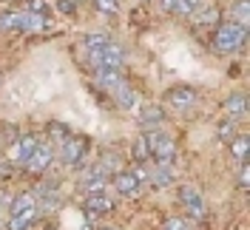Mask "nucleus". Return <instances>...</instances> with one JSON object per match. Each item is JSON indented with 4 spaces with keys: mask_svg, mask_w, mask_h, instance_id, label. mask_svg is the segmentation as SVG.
I'll return each instance as SVG.
<instances>
[{
    "mask_svg": "<svg viewBox=\"0 0 250 230\" xmlns=\"http://www.w3.org/2000/svg\"><path fill=\"white\" fill-rule=\"evenodd\" d=\"M245 40H248V29L233 23V20H228V23H219L216 26L213 48L222 51V54H233V51H239V48L245 46Z\"/></svg>",
    "mask_w": 250,
    "mask_h": 230,
    "instance_id": "1",
    "label": "nucleus"
},
{
    "mask_svg": "<svg viewBox=\"0 0 250 230\" xmlns=\"http://www.w3.org/2000/svg\"><path fill=\"white\" fill-rule=\"evenodd\" d=\"M88 60L94 65V74H100V71H123L125 51L117 43H108V46L97 48V51H88Z\"/></svg>",
    "mask_w": 250,
    "mask_h": 230,
    "instance_id": "2",
    "label": "nucleus"
},
{
    "mask_svg": "<svg viewBox=\"0 0 250 230\" xmlns=\"http://www.w3.org/2000/svg\"><path fill=\"white\" fill-rule=\"evenodd\" d=\"M0 29L43 31V29H48V17L46 15H29V12H3L0 15Z\"/></svg>",
    "mask_w": 250,
    "mask_h": 230,
    "instance_id": "3",
    "label": "nucleus"
},
{
    "mask_svg": "<svg viewBox=\"0 0 250 230\" xmlns=\"http://www.w3.org/2000/svg\"><path fill=\"white\" fill-rule=\"evenodd\" d=\"M148 153H151V159H154L156 165H171L173 156H176V145H173V139L168 134H162V131H154V134H148Z\"/></svg>",
    "mask_w": 250,
    "mask_h": 230,
    "instance_id": "4",
    "label": "nucleus"
},
{
    "mask_svg": "<svg viewBox=\"0 0 250 230\" xmlns=\"http://www.w3.org/2000/svg\"><path fill=\"white\" fill-rule=\"evenodd\" d=\"M37 142L40 139L34 137V134H23V137H17L12 139V148H9V162L12 165H29V159H31V153H34V148H37Z\"/></svg>",
    "mask_w": 250,
    "mask_h": 230,
    "instance_id": "5",
    "label": "nucleus"
},
{
    "mask_svg": "<svg viewBox=\"0 0 250 230\" xmlns=\"http://www.w3.org/2000/svg\"><path fill=\"white\" fill-rule=\"evenodd\" d=\"M51 162H54V145H51V142H46V139H40L26 168H29L31 173H43V170H48V165H51Z\"/></svg>",
    "mask_w": 250,
    "mask_h": 230,
    "instance_id": "6",
    "label": "nucleus"
},
{
    "mask_svg": "<svg viewBox=\"0 0 250 230\" xmlns=\"http://www.w3.org/2000/svg\"><path fill=\"white\" fill-rule=\"evenodd\" d=\"M179 199H182L185 210L193 216V219H205V199L193 185H182V188H179Z\"/></svg>",
    "mask_w": 250,
    "mask_h": 230,
    "instance_id": "7",
    "label": "nucleus"
},
{
    "mask_svg": "<svg viewBox=\"0 0 250 230\" xmlns=\"http://www.w3.org/2000/svg\"><path fill=\"white\" fill-rule=\"evenodd\" d=\"M83 153H85V139H77V137L60 139V159L65 165H80Z\"/></svg>",
    "mask_w": 250,
    "mask_h": 230,
    "instance_id": "8",
    "label": "nucleus"
},
{
    "mask_svg": "<svg viewBox=\"0 0 250 230\" xmlns=\"http://www.w3.org/2000/svg\"><path fill=\"white\" fill-rule=\"evenodd\" d=\"M168 103H171L176 111H188V108L196 105V91H193V88H188V85L171 88V91H168Z\"/></svg>",
    "mask_w": 250,
    "mask_h": 230,
    "instance_id": "9",
    "label": "nucleus"
},
{
    "mask_svg": "<svg viewBox=\"0 0 250 230\" xmlns=\"http://www.w3.org/2000/svg\"><path fill=\"white\" fill-rule=\"evenodd\" d=\"M114 188H117V193H123V196H137V193H140V182H137V176H134L131 170H120V173L114 176Z\"/></svg>",
    "mask_w": 250,
    "mask_h": 230,
    "instance_id": "10",
    "label": "nucleus"
},
{
    "mask_svg": "<svg viewBox=\"0 0 250 230\" xmlns=\"http://www.w3.org/2000/svg\"><path fill=\"white\" fill-rule=\"evenodd\" d=\"M111 208H114V202H111V196H105V193H91L88 202H85V213L88 216L111 213Z\"/></svg>",
    "mask_w": 250,
    "mask_h": 230,
    "instance_id": "11",
    "label": "nucleus"
},
{
    "mask_svg": "<svg viewBox=\"0 0 250 230\" xmlns=\"http://www.w3.org/2000/svg\"><path fill=\"white\" fill-rule=\"evenodd\" d=\"M225 111H228V117H233V120H245V117H248V97H245V94H230V97L225 100Z\"/></svg>",
    "mask_w": 250,
    "mask_h": 230,
    "instance_id": "12",
    "label": "nucleus"
},
{
    "mask_svg": "<svg viewBox=\"0 0 250 230\" xmlns=\"http://www.w3.org/2000/svg\"><path fill=\"white\" fill-rule=\"evenodd\" d=\"M162 108L159 105H142L140 108V128H156V125H162Z\"/></svg>",
    "mask_w": 250,
    "mask_h": 230,
    "instance_id": "13",
    "label": "nucleus"
},
{
    "mask_svg": "<svg viewBox=\"0 0 250 230\" xmlns=\"http://www.w3.org/2000/svg\"><path fill=\"white\" fill-rule=\"evenodd\" d=\"M190 17H193L196 26H219V9L216 6H208V3H202Z\"/></svg>",
    "mask_w": 250,
    "mask_h": 230,
    "instance_id": "14",
    "label": "nucleus"
},
{
    "mask_svg": "<svg viewBox=\"0 0 250 230\" xmlns=\"http://www.w3.org/2000/svg\"><path fill=\"white\" fill-rule=\"evenodd\" d=\"M37 210L40 208H31V210H23V213H17L9 219V230H29L34 225V219H37Z\"/></svg>",
    "mask_w": 250,
    "mask_h": 230,
    "instance_id": "15",
    "label": "nucleus"
},
{
    "mask_svg": "<svg viewBox=\"0 0 250 230\" xmlns=\"http://www.w3.org/2000/svg\"><path fill=\"white\" fill-rule=\"evenodd\" d=\"M148 179H151L156 188H168V185L173 182V170H171V165H156V168L148 173Z\"/></svg>",
    "mask_w": 250,
    "mask_h": 230,
    "instance_id": "16",
    "label": "nucleus"
},
{
    "mask_svg": "<svg viewBox=\"0 0 250 230\" xmlns=\"http://www.w3.org/2000/svg\"><path fill=\"white\" fill-rule=\"evenodd\" d=\"M111 97H114V103H117L120 108H134V105H137V91H134L128 83H125L117 94H111Z\"/></svg>",
    "mask_w": 250,
    "mask_h": 230,
    "instance_id": "17",
    "label": "nucleus"
},
{
    "mask_svg": "<svg viewBox=\"0 0 250 230\" xmlns=\"http://www.w3.org/2000/svg\"><path fill=\"white\" fill-rule=\"evenodd\" d=\"M248 151H250V139L248 137H233L230 139V153L239 162H248Z\"/></svg>",
    "mask_w": 250,
    "mask_h": 230,
    "instance_id": "18",
    "label": "nucleus"
},
{
    "mask_svg": "<svg viewBox=\"0 0 250 230\" xmlns=\"http://www.w3.org/2000/svg\"><path fill=\"white\" fill-rule=\"evenodd\" d=\"M199 6H202V0H176L173 12H176V15H182V17H190Z\"/></svg>",
    "mask_w": 250,
    "mask_h": 230,
    "instance_id": "19",
    "label": "nucleus"
},
{
    "mask_svg": "<svg viewBox=\"0 0 250 230\" xmlns=\"http://www.w3.org/2000/svg\"><path fill=\"white\" fill-rule=\"evenodd\" d=\"M233 137H236V120H233V117H225V120L219 123V139L230 142Z\"/></svg>",
    "mask_w": 250,
    "mask_h": 230,
    "instance_id": "20",
    "label": "nucleus"
},
{
    "mask_svg": "<svg viewBox=\"0 0 250 230\" xmlns=\"http://www.w3.org/2000/svg\"><path fill=\"white\" fill-rule=\"evenodd\" d=\"M134 159H137L140 165L151 159V153H148V139H145V137H140L137 142H134Z\"/></svg>",
    "mask_w": 250,
    "mask_h": 230,
    "instance_id": "21",
    "label": "nucleus"
},
{
    "mask_svg": "<svg viewBox=\"0 0 250 230\" xmlns=\"http://www.w3.org/2000/svg\"><path fill=\"white\" fill-rule=\"evenodd\" d=\"M233 23H239V26H248V0H236V6H233Z\"/></svg>",
    "mask_w": 250,
    "mask_h": 230,
    "instance_id": "22",
    "label": "nucleus"
},
{
    "mask_svg": "<svg viewBox=\"0 0 250 230\" xmlns=\"http://www.w3.org/2000/svg\"><path fill=\"white\" fill-rule=\"evenodd\" d=\"M111 40L105 37V34H85V48L88 51H97V48H103V46H108Z\"/></svg>",
    "mask_w": 250,
    "mask_h": 230,
    "instance_id": "23",
    "label": "nucleus"
},
{
    "mask_svg": "<svg viewBox=\"0 0 250 230\" xmlns=\"http://www.w3.org/2000/svg\"><path fill=\"white\" fill-rule=\"evenodd\" d=\"M94 9H97V12H103V15H117L120 0H94Z\"/></svg>",
    "mask_w": 250,
    "mask_h": 230,
    "instance_id": "24",
    "label": "nucleus"
},
{
    "mask_svg": "<svg viewBox=\"0 0 250 230\" xmlns=\"http://www.w3.org/2000/svg\"><path fill=\"white\" fill-rule=\"evenodd\" d=\"M46 9H48L46 0H29L23 12H29V15H46Z\"/></svg>",
    "mask_w": 250,
    "mask_h": 230,
    "instance_id": "25",
    "label": "nucleus"
},
{
    "mask_svg": "<svg viewBox=\"0 0 250 230\" xmlns=\"http://www.w3.org/2000/svg\"><path fill=\"white\" fill-rule=\"evenodd\" d=\"M182 228H185L182 219H165V222H162V230H182Z\"/></svg>",
    "mask_w": 250,
    "mask_h": 230,
    "instance_id": "26",
    "label": "nucleus"
},
{
    "mask_svg": "<svg viewBox=\"0 0 250 230\" xmlns=\"http://www.w3.org/2000/svg\"><path fill=\"white\" fill-rule=\"evenodd\" d=\"M57 9H60L62 15H71L74 12V0H57Z\"/></svg>",
    "mask_w": 250,
    "mask_h": 230,
    "instance_id": "27",
    "label": "nucleus"
},
{
    "mask_svg": "<svg viewBox=\"0 0 250 230\" xmlns=\"http://www.w3.org/2000/svg\"><path fill=\"white\" fill-rule=\"evenodd\" d=\"M239 182H242V188H248V182H250V170H248V162H242V173H239Z\"/></svg>",
    "mask_w": 250,
    "mask_h": 230,
    "instance_id": "28",
    "label": "nucleus"
},
{
    "mask_svg": "<svg viewBox=\"0 0 250 230\" xmlns=\"http://www.w3.org/2000/svg\"><path fill=\"white\" fill-rule=\"evenodd\" d=\"M159 6H162L165 12H173V6H176V0H159Z\"/></svg>",
    "mask_w": 250,
    "mask_h": 230,
    "instance_id": "29",
    "label": "nucleus"
},
{
    "mask_svg": "<svg viewBox=\"0 0 250 230\" xmlns=\"http://www.w3.org/2000/svg\"><path fill=\"white\" fill-rule=\"evenodd\" d=\"M100 230H117V228H100Z\"/></svg>",
    "mask_w": 250,
    "mask_h": 230,
    "instance_id": "30",
    "label": "nucleus"
},
{
    "mask_svg": "<svg viewBox=\"0 0 250 230\" xmlns=\"http://www.w3.org/2000/svg\"><path fill=\"white\" fill-rule=\"evenodd\" d=\"M182 230H188V225H185V228H182Z\"/></svg>",
    "mask_w": 250,
    "mask_h": 230,
    "instance_id": "31",
    "label": "nucleus"
}]
</instances>
